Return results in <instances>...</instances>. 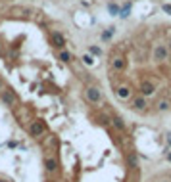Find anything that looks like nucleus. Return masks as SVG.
I'll return each instance as SVG.
<instances>
[{
    "mask_svg": "<svg viewBox=\"0 0 171 182\" xmlns=\"http://www.w3.org/2000/svg\"><path fill=\"white\" fill-rule=\"evenodd\" d=\"M27 132L31 138H40L43 134L46 132V125L43 119H33V121H29L27 125Z\"/></svg>",
    "mask_w": 171,
    "mask_h": 182,
    "instance_id": "obj_1",
    "label": "nucleus"
},
{
    "mask_svg": "<svg viewBox=\"0 0 171 182\" xmlns=\"http://www.w3.org/2000/svg\"><path fill=\"white\" fill-rule=\"evenodd\" d=\"M0 102L6 103L8 107H14L15 103H17V94H15L14 88L6 86V88H2V90H0Z\"/></svg>",
    "mask_w": 171,
    "mask_h": 182,
    "instance_id": "obj_2",
    "label": "nucleus"
},
{
    "mask_svg": "<svg viewBox=\"0 0 171 182\" xmlns=\"http://www.w3.org/2000/svg\"><path fill=\"white\" fill-rule=\"evenodd\" d=\"M85 98H87V102L89 103H100L102 102V92L98 90V86H87V90H85Z\"/></svg>",
    "mask_w": 171,
    "mask_h": 182,
    "instance_id": "obj_3",
    "label": "nucleus"
},
{
    "mask_svg": "<svg viewBox=\"0 0 171 182\" xmlns=\"http://www.w3.org/2000/svg\"><path fill=\"white\" fill-rule=\"evenodd\" d=\"M43 165H44V169H46V173L48 174H52L58 171V159L54 157V155H44V159H43Z\"/></svg>",
    "mask_w": 171,
    "mask_h": 182,
    "instance_id": "obj_4",
    "label": "nucleus"
},
{
    "mask_svg": "<svg viewBox=\"0 0 171 182\" xmlns=\"http://www.w3.org/2000/svg\"><path fill=\"white\" fill-rule=\"evenodd\" d=\"M131 107L135 109V111H138V113L146 111V109H148V102H146V98H144V96H137V98H133Z\"/></svg>",
    "mask_w": 171,
    "mask_h": 182,
    "instance_id": "obj_5",
    "label": "nucleus"
},
{
    "mask_svg": "<svg viewBox=\"0 0 171 182\" xmlns=\"http://www.w3.org/2000/svg\"><path fill=\"white\" fill-rule=\"evenodd\" d=\"M154 94H156V86H154V82L142 81V82H141V96L148 98V96H154Z\"/></svg>",
    "mask_w": 171,
    "mask_h": 182,
    "instance_id": "obj_6",
    "label": "nucleus"
},
{
    "mask_svg": "<svg viewBox=\"0 0 171 182\" xmlns=\"http://www.w3.org/2000/svg\"><path fill=\"white\" fill-rule=\"evenodd\" d=\"M50 40H52V46H56V48H60V50H64V46H65V36L60 33V31H54L52 35H50Z\"/></svg>",
    "mask_w": 171,
    "mask_h": 182,
    "instance_id": "obj_7",
    "label": "nucleus"
},
{
    "mask_svg": "<svg viewBox=\"0 0 171 182\" xmlns=\"http://www.w3.org/2000/svg\"><path fill=\"white\" fill-rule=\"evenodd\" d=\"M116 96L119 98V100H129V98L133 96V90H131V86H117L116 88Z\"/></svg>",
    "mask_w": 171,
    "mask_h": 182,
    "instance_id": "obj_8",
    "label": "nucleus"
},
{
    "mask_svg": "<svg viewBox=\"0 0 171 182\" xmlns=\"http://www.w3.org/2000/svg\"><path fill=\"white\" fill-rule=\"evenodd\" d=\"M152 58L156 60V61H163V60H167V48L165 46H156L154 48V52H152Z\"/></svg>",
    "mask_w": 171,
    "mask_h": 182,
    "instance_id": "obj_9",
    "label": "nucleus"
},
{
    "mask_svg": "<svg viewBox=\"0 0 171 182\" xmlns=\"http://www.w3.org/2000/svg\"><path fill=\"white\" fill-rule=\"evenodd\" d=\"M112 125L117 128L119 132H125V123H123V119L119 117V115H113V117H112Z\"/></svg>",
    "mask_w": 171,
    "mask_h": 182,
    "instance_id": "obj_10",
    "label": "nucleus"
},
{
    "mask_svg": "<svg viewBox=\"0 0 171 182\" xmlns=\"http://www.w3.org/2000/svg\"><path fill=\"white\" fill-rule=\"evenodd\" d=\"M112 65H113V69H116V71H123V69H125V65H127V61H125V58H113Z\"/></svg>",
    "mask_w": 171,
    "mask_h": 182,
    "instance_id": "obj_11",
    "label": "nucleus"
},
{
    "mask_svg": "<svg viewBox=\"0 0 171 182\" xmlns=\"http://www.w3.org/2000/svg\"><path fill=\"white\" fill-rule=\"evenodd\" d=\"M127 163H129V167H131V169H138V157H137V153L129 152L127 153Z\"/></svg>",
    "mask_w": 171,
    "mask_h": 182,
    "instance_id": "obj_12",
    "label": "nucleus"
},
{
    "mask_svg": "<svg viewBox=\"0 0 171 182\" xmlns=\"http://www.w3.org/2000/svg\"><path fill=\"white\" fill-rule=\"evenodd\" d=\"M58 58H60L62 61H64V63H69V61H71V54H69L67 50H62L60 54H58Z\"/></svg>",
    "mask_w": 171,
    "mask_h": 182,
    "instance_id": "obj_13",
    "label": "nucleus"
},
{
    "mask_svg": "<svg viewBox=\"0 0 171 182\" xmlns=\"http://www.w3.org/2000/svg\"><path fill=\"white\" fill-rule=\"evenodd\" d=\"M169 107H171L169 100H160L158 102V109H160V111H169Z\"/></svg>",
    "mask_w": 171,
    "mask_h": 182,
    "instance_id": "obj_14",
    "label": "nucleus"
},
{
    "mask_svg": "<svg viewBox=\"0 0 171 182\" xmlns=\"http://www.w3.org/2000/svg\"><path fill=\"white\" fill-rule=\"evenodd\" d=\"M83 63H85V65H94V56L85 54V56H83Z\"/></svg>",
    "mask_w": 171,
    "mask_h": 182,
    "instance_id": "obj_15",
    "label": "nucleus"
},
{
    "mask_svg": "<svg viewBox=\"0 0 171 182\" xmlns=\"http://www.w3.org/2000/svg\"><path fill=\"white\" fill-rule=\"evenodd\" d=\"M129 14H131V4H125V6L119 10V15H121V17H127Z\"/></svg>",
    "mask_w": 171,
    "mask_h": 182,
    "instance_id": "obj_16",
    "label": "nucleus"
},
{
    "mask_svg": "<svg viewBox=\"0 0 171 182\" xmlns=\"http://www.w3.org/2000/svg\"><path fill=\"white\" fill-rule=\"evenodd\" d=\"M108 10H110V14L112 15H119V6H117V4H108Z\"/></svg>",
    "mask_w": 171,
    "mask_h": 182,
    "instance_id": "obj_17",
    "label": "nucleus"
},
{
    "mask_svg": "<svg viewBox=\"0 0 171 182\" xmlns=\"http://www.w3.org/2000/svg\"><path fill=\"white\" fill-rule=\"evenodd\" d=\"M89 54H90V56H102V48H98V46H90V48H89Z\"/></svg>",
    "mask_w": 171,
    "mask_h": 182,
    "instance_id": "obj_18",
    "label": "nucleus"
},
{
    "mask_svg": "<svg viewBox=\"0 0 171 182\" xmlns=\"http://www.w3.org/2000/svg\"><path fill=\"white\" fill-rule=\"evenodd\" d=\"M56 144H58V142H56V138H54V136H50V138L44 142V148H56Z\"/></svg>",
    "mask_w": 171,
    "mask_h": 182,
    "instance_id": "obj_19",
    "label": "nucleus"
},
{
    "mask_svg": "<svg viewBox=\"0 0 171 182\" xmlns=\"http://www.w3.org/2000/svg\"><path fill=\"white\" fill-rule=\"evenodd\" d=\"M112 35H113V29L104 31V33H102V40H110V39H112Z\"/></svg>",
    "mask_w": 171,
    "mask_h": 182,
    "instance_id": "obj_20",
    "label": "nucleus"
},
{
    "mask_svg": "<svg viewBox=\"0 0 171 182\" xmlns=\"http://www.w3.org/2000/svg\"><path fill=\"white\" fill-rule=\"evenodd\" d=\"M162 10H163L165 14H169V15H171V4H163V6H162Z\"/></svg>",
    "mask_w": 171,
    "mask_h": 182,
    "instance_id": "obj_21",
    "label": "nucleus"
},
{
    "mask_svg": "<svg viewBox=\"0 0 171 182\" xmlns=\"http://www.w3.org/2000/svg\"><path fill=\"white\" fill-rule=\"evenodd\" d=\"M165 140H167V146L171 148V132H169V134H165Z\"/></svg>",
    "mask_w": 171,
    "mask_h": 182,
    "instance_id": "obj_22",
    "label": "nucleus"
},
{
    "mask_svg": "<svg viewBox=\"0 0 171 182\" xmlns=\"http://www.w3.org/2000/svg\"><path fill=\"white\" fill-rule=\"evenodd\" d=\"M8 148H17V142H14V140H12V142H8Z\"/></svg>",
    "mask_w": 171,
    "mask_h": 182,
    "instance_id": "obj_23",
    "label": "nucleus"
},
{
    "mask_svg": "<svg viewBox=\"0 0 171 182\" xmlns=\"http://www.w3.org/2000/svg\"><path fill=\"white\" fill-rule=\"evenodd\" d=\"M165 157H167V161L171 163V150H169V152H165Z\"/></svg>",
    "mask_w": 171,
    "mask_h": 182,
    "instance_id": "obj_24",
    "label": "nucleus"
},
{
    "mask_svg": "<svg viewBox=\"0 0 171 182\" xmlns=\"http://www.w3.org/2000/svg\"><path fill=\"white\" fill-rule=\"evenodd\" d=\"M4 88V81H2V77H0V90Z\"/></svg>",
    "mask_w": 171,
    "mask_h": 182,
    "instance_id": "obj_25",
    "label": "nucleus"
},
{
    "mask_svg": "<svg viewBox=\"0 0 171 182\" xmlns=\"http://www.w3.org/2000/svg\"><path fill=\"white\" fill-rule=\"evenodd\" d=\"M169 50H171V39H169Z\"/></svg>",
    "mask_w": 171,
    "mask_h": 182,
    "instance_id": "obj_26",
    "label": "nucleus"
},
{
    "mask_svg": "<svg viewBox=\"0 0 171 182\" xmlns=\"http://www.w3.org/2000/svg\"><path fill=\"white\" fill-rule=\"evenodd\" d=\"M0 182H6V180H0Z\"/></svg>",
    "mask_w": 171,
    "mask_h": 182,
    "instance_id": "obj_27",
    "label": "nucleus"
}]
</instances>
